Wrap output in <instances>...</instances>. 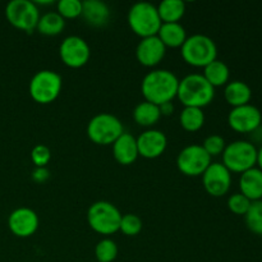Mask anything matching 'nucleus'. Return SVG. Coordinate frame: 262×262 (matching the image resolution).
Here are the masks:
<instances>
[{
  "label": "nucleus",
  "mask_w": 262,
  "mask_h": 262,
  "mask_svg": "<svg viewBox=\"0 0 262 262\" xmlns=\"http://www.w3.org/2000/svg\"><path fill=\"white\" fill-rule=\"evenodd\" d=\"M262 123V114L255 105H243L233 107L228 114V124L238 133H252Z\"/></svg>",
  "instance_id": "nucleus-13"
},
{
  "label": "nucleus",
  "mask_w": 262,
  "mask_h": 262,
  "mask_svg": "<svg viewBox=\"0 0 262 262\" xmlns=\"http://www.w3.org/2000/svg\"><path fill=\"white\" fill-rule=\"evenodd\" d=\"M251 204H252V202H251L247 197L243 196L241 192L233 193L232 196H229V199H228V209L235 215H243V216H245V215L247 214L248 209H250Z\"/></svg>",
  "instance_id": "nucleus-32"
},
{
  "label": "nucleus",
  "mask_w": 262,
  "mask_h": 262,
  "mask_svg": "<svg viewBox=\"0 0 262 262\" xmlns=\"http://www.w3.org/2000/svg\"><path fill=\"white\" fill-rule=\"evenodd\" d=\"M160 106L148 101L140 102L133 110V119L141 127H154L160 120Z\"/></svg>",
  "instance_id": "nucleus-22"
},
{
  "label": "nucleus",
  "mask_w": 262,
  "mask_h": 262,
  "mask_svg": "<svg viewBox=\"0 0 262 262\" xmlns=\"http://www.w3.org/2000/svg\"><path fill=\"white\" fill-rule=\"evenodd\" d=\"M181 55L188 66L205 68L217 59L216 43L209 36L196 33L184 41L181 48Z\"/></svg>",
  "instance_id": "nucleus-3"
},
{
  "label": "nucleus",
  "mask_w": 262,
  "mask_h": 262,
  "mask_svg": "<svg viewBox=\"0 0 262 262\" xmlns=\"http://www.w3.org/2000/svg\"><path fill=\"white\" fill-rule=\"evenodd\" d=\"M239 189L251 202L262 200V171L257 166L241 174Z\"/></svg>",
  "instance_id": "nucleus-19"
},
{
  "label": "nucleus",
  "mask_w": 262,
  "mask_h": 262,
  "mask_svg": "<svg viewBox=\"0 0 262 262\" xmlns=\"http://www.w3.org/2000/svg\"><path fill=\"white\" fill-rule=\"evenodd\" d=\"M113 155L120 165H132L138 155L137 140L130 133L124 132L114 143H113Z\"/></svg>",
  "instance_id": "nucleus-17"
},
{
  "label": "nucleus",
  "mask_w": 262,
  "mask_h": 262,
  "mask_svg": "<svg viewBox=\"0 0 262 262\" xmlns=\"http://www.w3.org/2000/svg\"><path fill=\"white\" fill-rule=\"evenodd\" d=\"M156 8L163 23H179L186 13V4L182 0H164Z\"/></svg>",
  "instance_id": "nucleus-24"
},
{
  "label": "nucleus",
  "mask_w": 262,
  "mask_h": 262,
  "mask_svg": "<svg viewBox=\"0 0 262 262\" xmlns=\"http://www.w3.org/2000/svg\"><path fill=\"white\" fill-rule=\"evenodd\" d=\"M178 77L168 69H155L148 72L141 82V92L145 101L158 106L173 101L178 94Z\"/></svg>",
  "instance_id": "nucleus-1"
},
{
  "label": "nucleus",
  "mask_w": 262,
  "mask_h": 262,
  "mask_svg": "<svg viewBox=\"0 0 262 262\" xmlns=\"http://www.w3.org/2000/svg\"><path fill=\"white\" fill-rule=\"evenodd\" d=\"M246 225L256 235H262V200L251 204L245 215Z\"/></svg>",
  "instance_id": "nucleus-28"
},
{
  "label": "nucleus",
  "mask_w": 262,
  "mask_h": 262,
  "mask_svg": "<svg viewBox=\"0 0 262 262\" xmlns=\"http://www.w3.org/2000/svg\"><path fill=\"white\" fill-rule=\"evenodd\" d=\"M82 18L92 27H102L109 22L110 9L104 2L86 0L82 2Z\"/></svg>",
  "instance_id": "nucleus-18"
},
{
  "label": "nucleus",
  "mask_w": 262,
  "mask_h": 262,
  "mask_svg": "<svg viewBox=\"0 0 262 262\" xmlns=\"http://www.w3.org/2000/svg\"><path fill=\"white\" fill-rule=\"evenodd\" d=\"M257 168L262 171V146L257 151Z\"/></svg>",
  "instance_id": "nucleus-36"
},
{
  "label": "nucleus",
  "mask_w": 262,
  "mask_h": 262,
  "mask_svg": "<svg viewBox=\"0 0 262 262\" xmlns=\"http://www.w3.org/2000/svg\"><path fill=\"white\" fill-rule=\"evenodd\" d=\"M156 36L165 48H182L187 40V32L181 23H163Z\"/></svg>",
  "instance_id": "nucleus-21"
},
{
  "label": "nucleus",
  "mask_w": 262,
  "mask_h": 262,
  "mask_svg": "<svg viewBox=\"0 0 262 262\" xmlns=\"http://www.w3.org/2000/svg\"><path fill=\"white\" fill-rule=\"evenodd\" d=\"M51 159V151L45 145H36L31 151V160L36 168H46Z\"/></svg>",
  "instance_id": "nucleus-33"
},
{
  "label": "nucleus",
  "mask_w": 262,
  "mask_h": 262,
  "mask_svg": "<svg viewBox=\"0 0 262 262\" xmlns=\"http://www.w3.org/2000/svg\"><path fill=\"white\" fill-rule=\"evenodd\" d=\"M173 110H174V106H173V104H171V102H166V104L161 105V106H160L161 117H163V115L173 114Z\"/></svg>",
  "instance_id": "nucleus-35"
},
{
  "label": "nucleus",
  "mask_w": 262,
  "mask_h": 262,
  "mask_svg": "<svg viewBox=\"0 0 262 262\" xmlns=\"http://www.w3.org/2000/svg\"><path fill=\"white\" fill-rule=\"evenodd\" d=\"M179 123L187 132H197L205 124L204 110L199 107H184L179 115Z\"/></svg>",
  "instance_id": "nucleus-26"
},
{
  "label": "nucleus",
  "mask_w": 262,
  "mask_h": 262,
  "mask_svg": "<svg viewBox=\"0 0 262 262\" xmlns=\"http://www.w3.org/2000/svg\"><path fill=\"white\" fill-rule=\"evenodd\" d=\"M50 178V171L48 168H36L32 171V179L36 183H45Z\"/></svg>",
  "instance_id": "nucleus-34"
},
{
  "label": "nucleus",
  "mask_w": 262,
  "mask_h": 262,
  "mask_svg": "<svg viewBox=\"0 0 262 262\" xmlns=\"http://www.w3.org/2000/svg\"><path fill=\"white\" fill-rule=\"evenodd\" d=\"M40 225L38 215L28 207H18L8 217V228L18 238H28L35 234Z\"/></svg>",
  "instance_id": "nucleus-14"
},
{
  "label": "nucleus",
  "mask_w": 262,
  "mask_h": 262,
  "mask_svg": "<svg viewBox=\"0 0 262 262\" xmlns=\"http://www.w3.org/2000/svg\"><path fill=\"white\" fill-rule=\"evenodd\" d=\"M257 147L250 141L238 140L227 145L223 155V165L230 173H245L257 165Z\"/></svg>",
  "instance_id": "nucleus-5"
},
{
  "label": "nucleus",
  "mask_w": 262,
  "mask_h": 262,
  "mask_svg": "<svg viewBox=\"0 0 262 262\" xmlns=\"http://www.w3.org/2000/svg\"><path fill=\"white\" fill-rule=\"evenodd\" d=\"M122 214L114 204L109 201H97L87 211L90 228L97 234L112 235L119 232Z\"/></svg>",
  "instance_id": "nucleus-6"
},
{
  "label": "nucleus",
  "mask_w": 262,
  "mask_h": 262,
  "mask_svg": "<svg viewBox=\"0 0 262 262\" xmlns=\"http://www.w3.org/2000/svg\"><path fill=\"white\" fill-rule=\"evenodd\" d=\"M224 97L230 106H243L250 104L252 99V90L243 81L228 82L224 90Z\"/></svg>",
  "instance_id": "nucleus-20"
},
{
  "label": "nucleus",
  "mask_w": 262,
  "mask_h": 262,
  "mask_svg": "<svg viewBox=\"0 0 262 262\" xmlns=\"http://www.w3.org/2000/svg\"><path fill=\"white\" fill-rule=\"evenodd\" d=\"M56 13L64 19H74L82 14V2L79 0H60L56 4Z\"/></svg>",
  "instance_id": "nucleus-30"
},
{
  "label": "nucleus",
  "mask_w": 262,
  "mask_h": 262,
  "mask_svg": "<svg viewBox=\"0 0 262 262\" xmlns=\"http://www.w3.org/2000/svg\"><path fill=\"white\" fill-rule=\"evenodd\" d=\"M61 81L60 74L54 71L43 69L37 72L31 78L28 84V92L31 99L35 102L41 105H48L55 101L61 92Z\"/></svg>",
  "instance_id": "nucleus-7"
},
{
  "label": "nucleus",
  "mask_w": 262,
  "mask_h": 262,
  "mask_svg": "<svg viewBox=\"0 0 262 262\" xmlns=\"http://www.w3.org/2000/svg\"><path fill=\"white\" fill-rule=\"evenodd\" d=\"M5 17L13 27L32 32L37 27L41 14L36 3L30 0H12L5 8Z\"/></svg>",
  "instance_id": "nucleus-9"
},
{
  "label": "nucleus",
  "mask_w": 262,
  "mask_h": 262,
  "mask_svg": "<svg viewBox=\"0 0 262 262\" xmlns=\"http://www.w3.org/2000/svg\"><path fill=\"white\" fill-rule=\"evenodd\" d=\"M177 97L184 107L204 109L215 97V89L204 78L202 74L192 73L179 81Z\"/></svg>",
  "instance_id": "nucleus-2"
},
{
  "label": "nucleus",
  "mask_w": 262,
  "mask_h": 262,
  "mask_svg": "<svg viewBox=\"0 0 262 262\" xmlns=\"http://www.w3.org/2000/svg\"><path fill=\"white\" fill-rule=\"evenodd\" d=\"M202 184L210 196L223 197L232 186V173L222 163H211L202 174Z\"/></svg>",
  "instance_id": "nucleus-12"
},
{
  "label": "nucleus",
  "mask_w": 262,
  "mask_h": 262,
  "mask_svg": "<svg viewBox=\"0 0 262 262\" xmlns=\"http://www.w3.org/2000/svg\"><path fill=\"white\" fill-rule=\"evenodd\" d=\"M119 248L118 245L110 238H104L95 247L96 262H114L118 257Z\"/></svg>",
  "instance_id": "nucleus-27"
},
{
  "label": "nucleus",
  "mask_w": 262,
  "mask_h": 262,
  "mask_svg": "<svg viewBox=\"0 0 262 262\" xmlns=\"http://www.w3.org/2000/svg\"><path fill=\"white\" fill-rule=\"evenodd\" d=\"M138 155L145 159H156L163 155L168 146L165 133L159 129H147L141 133L137 138Z\"/></svg>",
  "instance_id": "nucleus-15"
},
{
  "label": "nucleus",
  "mask_w": 262,
  "mask_h": 262,
  "mask_svg": "<svg viewBox=\"0 0 262 262\" xmlns=\"http://www.w3.org/2000/svg\"><path fill=\"white\" fill-rule=\"evenodd\" d=\"M211 164V156L201 145L186 146L177 156V168L187 177H201Z\"/></svg>",
  "instance_id": "nucleus-10"
},
{
  "label": "nucleus",
  "mask_w": 262,
  "mask_h": 262,
  "mask_svg": "<svg viewBox=\"0 0 262 262\" xmlns=\"http://www.w3.org/2000/svg\"><path fill=\"white\" fill-rule=\"evenodd\" d=\"M166 54V48L158 36L141 38L136 48V58L138 63L147 68H152L160 64Z\"/></svg>",
  "instance_id": "nucleus-16"
},
{
  "label": "nucleus",
  "mask_w": 262,
  "mask_h": 262,
  "mask_svg": "<svg viewBox=\"0 0 262 262\" xmlns=\"http://www.w3.org/2000/svg\"><path fill=\"white\" fill-rule=\"evenodd\" d=\"M202 76L214 89L215 87L227 86L230 77L229 67L224 61L216 59V60L211 61V63L205 67Z\"/></svg>",
  "instance_id": "nucleus-23"
},
{
  "label": "nucleus",
  "mask_w": 262,
  "mask_h": 262,
  "mask_svg": "<svg viewBox=\"0 0 262 262\" xmlns=\"http://www.w3.org/2000/svg\"><path fill=\"white\" fill-rule=\"evenodd\" d=\"M201 146L212 159L214 156H219L224 152L225 147H227V143H225V140L222 136L211 135L205 138L204 143Z\"/></svg>",
  "instance_id": "nucleus-31"
},
{
  "label": "nucleus",
  "mask_w": 262,
  "mask_h": 262,
  "mask_svg": "<svg viewBox=\"0 0 262 262\" xmlns=\"http://www.w3.org/2000/svg\"><path fill=\"white\" fill-rule=\"evenodd\" d=\"M127 19L130 30L141 38L156 36L163 25L159 17L158 8L147 2L136 3L132 5Z\"/></svg>",
  "instance_id": "nucleus-4"
},
{
  "label": "nucleus",
  "mask_w": 262,
  "mask_h": 262,
  "mask_svg": "<svg viewBox=\"0 0 262 262\" xmlns=\"http://www.w3.org/2000/svg\"><path fill=\"white\" fill-rule=\"evenodd\" d=\"M142 220L138 215L136 214H125L122 215V220H120L119 230L124 235L128 237H136L142 230Z\"/></svg>",
  "instance_id": "nucleus-29"
},
{
  "label": "nucleus",
  "mask_w": 262,
  "mask_h": 262,
  "mask_svg": "<svg viewBox=\"0 0 262 262\" xmlns=\"http://www.w3.org/2000/svg\"><path fill=\"white\" fill-rule=\"evenodd\" d=\"M124 133L120 119L109 113L95 115L87 124V136L94 143L100 146L113 145Z\"/></svg>",
  "instance_id": "nucleus-8"
},
{
  "label": "nucleus",
  "mask_w": 262,
  "mask_h": 262,
  "mask_svg": "<svg viewBox=\"0 0 262 262\" xmlns=\"http://www.w3.org/2000/svg\"><path fill=\"white\" fill-rule=\"evenodd\" d=\"M66 28V19L56 12H48L38 19L36 30L43 36H56Z\"/></svg>",
  "instance_id": "nucleus-25"
},
{
  "label": "nucleus",
  "mask_w": 262,
  "mask_h": 262,
  "mask_svg": "<svg viewBox=\"0 0 262 262\" xmlns=\"http://www.w3.org/2000/svg\"><path fill=\"white\" fill-rule=\"evenodd\" d=\"M59 56L67 67L78 69L89 63L91 49L84 38L72 35L61 41L59 46Z\"/></svg>",
  "instance_id": "nucleus-11"
}]
</instances>
